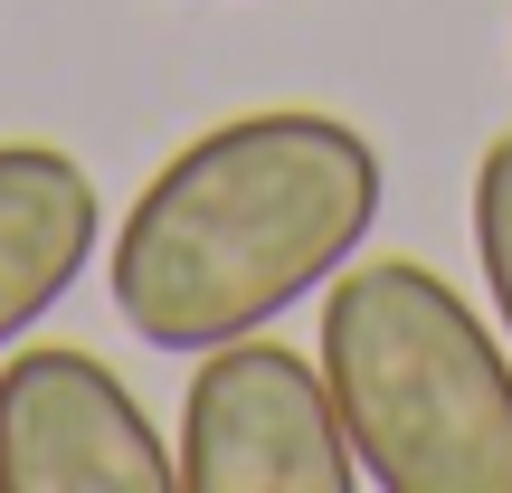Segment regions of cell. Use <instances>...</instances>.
<instances>
[{
    "mask_svg": "<svg viewBox=\"0 0 512 493\" xmlns=\"http://www.w3.org/2000/svg\"><path fill=\"white\" fill-rule=\"evenodd\" d=\"M380 219V152L361 124L266 105L209 124L133 190L105 285L152 351H219L323 294Z\"/></svg>",
    "mask_w": 512,
    "mask_h": 493,
    "instance_id": "1",
    "label": "cell"
},
{
    "mask_svg": "<svg viewBox=\"0 0 512 493\" xmlns=\"http://www.w3.org/2000/svg\"><path fill=\"white\" fill-rule=\"evenodd\" d=\"M361 484L512 493V361L484 313L418 256H370L323 285L313 342Z\"/></svg>",
    "mask_w": 512,
    "mask_h": 493,
    "instance_id": "2",
    "label": "cell"
},
{
    "mask_svg": "<svg viewBox=\"0 0 512 493\" xmlns=\"http://www.w3.org/2000/svg\"><path fill=\"white\" fill-rule=\"evenodd\" d=\"M171 465H181V493H351L361 484L323 361L256 342V332L200 351Z\"/></svg>",
    "mask_w": 512,
    "mask_h": 493,
    "instance_id": "3",
    "label": "cell"
},
{
    "mask_svg": "<svg viewBox=\"0 0 512 493\" xmlns=\"http://www.w3.org/2000/svg\"><path fill=\"white\" fill-rule=\"evenodd\" d=\"M162 427L76 342H29L0 370V493H171Z\"/></svg>",
    "mask_w": 512,
    "mask_h": 493,
    "instance_id": "4",
    "label": "cell"
},
{
    "mask_svg": "<svg viewBox=\"0 0 512 493\" xmlns=\"http://www.w3.org/2000/svg\"><path fill=\"white\" fill-rule=\"evenodd\" d=\"M95 238H105V200L76 152L0 143V351L76 294Z\"/></svg>",
    "mask_w": 512,
    "mask_h": 493,
    "instance_id": "5",
    "label": "cell"
},
{
    "mask_svg": "<svg viewBox=\"0 0 512 493\" xmlns=\"http://www.w3.org/2000/svg\"><path fill=\"white\" fill-rule=\"evenodd\" d=\"M475 256H484V294L512 332V133H494L475 162Z\"/></svg>",
    "mask_w": 512,
    "mask_h": 493,
    "instance_id": "6",
    "label": "cell"
}]
</instances>
